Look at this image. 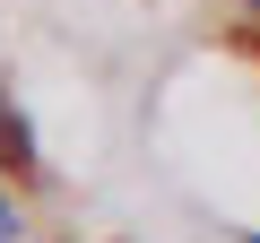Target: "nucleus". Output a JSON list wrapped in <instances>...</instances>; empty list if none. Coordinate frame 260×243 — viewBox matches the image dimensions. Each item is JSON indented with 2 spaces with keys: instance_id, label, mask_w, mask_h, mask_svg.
Segmentation results:
<instances>
[{
  "instance_id": "1",
  "label": "nucleus",
  "mask_w": 260,
  "mask_h": 243,
  "mask_svg": "<svg viewBox=\"0 0 260 243\" xmlns=\"http://www.w3.org/2000/svg\"><path fill=\"white\" fill-rule=\"evenodd\" d=\"M0 174H35V122L18 113V96H0Z\"/></svg>"
},
{
  "instance_id": "3",
  "label": "nucleus",
  "mask_w": 260,
  "mask_h": 243,
  "mask_svg": "<svg viewBox=\"0 0 260 243\" xmlns=\"http://www.w3.org/2000/svg\"><path fill=\"white\" fill-rule=\"evenodd\" d=\"M243 18H251V26H260V0H243Z\"/></svg>"
},
{
  "instance_id": "4",
  "label": "nucleus",
  "mask_w": 260,
  "mask_h": 243,
  "mask_svg": "<svg viewBox=\"0 0 260 243\" xmlns=\"http://www.w3.org/2000/svg\"><path fill=\"white\" fill-rule=\"evenodd\" d=\"M243 243H260V234H243Z\"/></svg>"
},
{
  "instance_id": "2",
  "label": "nucleus",
  "mask_w": 260,
  "mask_h": 243,
  "mask_svg": "<svg viewBox=\"0 0 260 243\" xmlns=\"http://www.w3.org/2000/svg\"><path fill=\"white\" fill-rule=\"evenodd\" d=\"M26 234V208H18V191H9V174H0V243H18Z\"/></svg>"
}]
</instances>
